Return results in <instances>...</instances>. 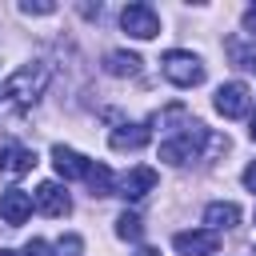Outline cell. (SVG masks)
I'll list each match as a JSON object with an SVG mask.
<instances>
[{"mask_svg":"<svg viewBox=\"0 0 256 256\" xmlns=\"http://www.w3.org/2000/svg\"><path fill=\"white\" fill-rule=\"evenodd\" d=\"M140 56L136 52H108V60H104V68H108V76H140Z\"/></svg>","mask_w":256,"mask_h":256,"instance_id":"obj_14","label":"cell"},{"mask_svg":"<svg viewBox=\"0 0 256 256\" xmlns=\"http://www.w3.org/2000/svg\"><path fill=\"white\" fill-rule=\"evenodd\" d=\"M148 140H152V124H120V128H112V136H108L112 152H140Z\"/></svg>","mask_w":256,"mask_h":256,"instance_id":"obj_11","label":"cell"},{"mask_svg":"<svg viewBox=\"0 0 256 256\" xmlns=\"http://www.w3.org/2000/svg\"><path fill=\"white\" fill-rule=\"evenodd\" d=\"M84 180H88L92 196H112V188H116V176H112V168H108V164H92Z\"/></svg>","mask_w":256,"mask_h":256,"instance_id":"obj_15","label":"cell"},{"mask_svg":"<svg viewBox=\"0 0 256 256\" xmlns=\"http://www.w3.org/2000/svg\"><path fill=\"white\" fill-rule=\"evenodd\" d=\"M28 216H32V196H28L24 188H8V192L0 196V220L16 228V224H24Z\"/></svg>","mask_w":256,"mask_h":256,"instance_id":"obj_12","label":"cell"},{"mask_svg":"<svg viewBox=\"0 0 256 256\" xmlns=\"http://www.w3.org/2000/svg\"><path fill=\"white\" fill-rule=\"evenodd\" d=\"M204 144H228V136H212L200 120H192V124H184L176 136H168V140L160 144V160H164V164H188L192 156H200Z\"/></svg>","mask_w":256,"mask_h":256,"instance_id":"obj_2","label":"cell"},{"mask_svg":"<svg viewBox=\"0 0 256 256\" xmlns=\"http://www.w3.org/2000/svg\"><path fill=\"white\" fill-rule=\"evenodd\" d=\"M244 188H248V192L256 196V160H252V164L244 168Z\"/></svg>","mask_w":256,"mask_h":256,"instance_id":"obj_22","label":"cell"},{"mask_svg":"<svg viewBox=\"0 0 256 256\" xmlns=\"http://www.w3.org/2000/svg\"><path fill=\"white\" fill-rule=\"evenodd\" d=\"M52 164H56V172H60L64 180H84L88 168H92V160L80 156V152L68 148V144H52Z\"/></svg>","mask_w":256,"mask_h":256,"instance_id":"obj_9","label":"cell"},{"mask_svg":"<svg viewBox=\"0 0 256 256\" xmlns=\"http://www.w3.org/2000/svg\"><path fill=\"white\" fill-rule=\"evenodd\" d=\"M80 248H84V240H80L76 232H68V236L56 244V256H80Z\"/></svg>","mask_w":256,"mask_h":256,"instance_id":"obj_19","label":"cell"},{"mask_svg":"<svg viewBox=\"0 0 256 256\" xmlns=\"http://www.w3.org/2000/svg\"><path fill=\"white\" fill-rule=\"evenodd\" d=\"M48 80H52L48 64H44V60H32V64H20V68L4 80V88H0V92H4V100H8V104L28 108V104H36V100L44 96Z\"/></svg>","mask_w":256,"mask_h":256,"instance_id":"obj_1","label":"cell"},{"mask_svg":"<svg viewBox=\"0 0 256 256\" xmlns=\"http://www.w3.org/2000/svg\"><path fill=\"white\" fill-rule=\"evenodd\" d=\"M212 104H216V112H220L224 120H240V116H248V112H252V92H248V84L228 80V84H220V88H216Z\"/></svg>","mask_w":256,"mask_h":256,"instance_id":"obj_4","label":"cell"},{"mask_svg":"<svg viewBox=\"0 0 256 256\" xmlns=\"http://www.w3.org/2000/svg\"><path fill=\"white\" fill-rule=\"evenodd\" d=\"M140 256H160V252L156 248H140Z\"/></svg>","mask_w":256,"mask_h":256,"instance_id":"obj_24","label":"cell"},{"mask_svg":"<svg viewBox=\"0 0 256 256\" xmlns=\"http://www.w3.org/2000/svg\"><path fill=\"white\" fill-rule=\"evenodd\" d=\"M244 32H248V36H256V4H248V8H244Z\"/></svg>","mask_w":256,"mask_h":256,"instance_id":"obj_21","label":"cell"},{"mask_svg":"<svg viewBox=\"0 0 256 256\" xmlns=\"http://www.w3.org/2000/svg\"><path fill=\"white\" fill-rule=\"evenodd\" d=\"M20 12H24V16H52L56 4H52V0H20Z\"/></svg>","mask_w":256,"mask_h":256,"instance_id":"obj_18","label":"cell"},{"mask_svg":"<svg viewBox=\"0 0 256 256\" xmlns=\"http://www.w3.org/2000/svg\"><path fill=\"white\" fill-rule=\"evenodd\" d=\"M160 68H164V76H168L176 88H196V84H204V60H200L196 52L172 48V52L160 56Z\"/></svg>","mask_w":256,"mask_h":256,"instance_id":"obj_3","label":"cell"},{"mask_svg":"<svg viewBox=\"0 0 256 256\" xmlns=\"http://www.w3.org/2000/svg\"><path fill=\"white\" fill-rule=\"evenodd\" d=\"M248 256H256V248H252V252H248Z\"/></svg>","mask_w":256,"mask_h":256,"instance_id":"obj_26","label":"cell"},{"mask_svg":"<svg viewBox=\"0 0 256 256\" xmlns=\"http://www.w3.org/2000/svg\"><path fill=\"white\" fill-rule=\"evenodd\" d=\"M120 28H124L128 36H136V40H152V36L160 32V16H156L152 4H128V8L120 12Z\"/></svg>","mask_w":256,"mask_h":256,"instance_id":"obj_5","label":"cell"},{"mask_svg":"<svg viewBox=\"0 0 256 256\" xmlns=\"http://www.w3.org/2000/svg\"><path fill=\"white\" fill-rule=\"evenodd\" d=\"M116 236H120V240H140V236H144V220H140L136 212H120V216H116Z\"/></svg>","mask_w":256,"mask_h":256,"instance_id":"obj_16","label":"cell"},{"mask_svg":"<svg viewBox=\"0 0 256 256\" xmlns=\"http://www.w3.org/2000/svg\"><path fill=\"white\" fill-rule=\"evenodd\" d=\"M156 188V168H148V164H140V168H128L120 180H116V188H112V196H124V200H144L148 192Z\"/></svg>","mask_w":256,"mask_h":256,"instance_id":"obj_7","label":"cell"},{"mask_svg":"<svg viewBox=\"0 0 256 256\" xmlns=\"http://www.w3.org/2000/svg\"><path fill=\"white\" fill-rule=\"evenodd\" d=\"M32 208L44 212V216H68V212H72V196H68L56 180H44V184L32 192Z\"/></svg>","mask_w":256,"mask_h":256,"instance_id":"obj_8","label":"cell"},{"mask_svg":"<svg viewBox=\"0 0 256 256\" xmlns=\"http://www.w3.org/2000/svg\"><path fill=\"white\" fill-rule=\"evenodd\" d=\"M172 248L180 256H216L220 232H212V228H188V232H176L172 236Z\"/></svg>","mask_w":256,"mask_h":256,"instance_id":"obj_6","label":"cell"},{"mask_svg":"<svg viewBox=\"0 0 256 256\" xmlns=\"http://www.w3.org/2000/svg\"><path fill=\"white\" fill-rule=\"evenodd\" d=\"M32 168H36V152H32V148H24V144H16V140L0 144V172H4V176H24V172H32Z\"/></svg>","mask_w":256,"mask_h":256,"instance_id":"obj_10","label":"cell"},{"mask_svg":"<svg viewBox=\"0 0 256 256\" xmlns=\"http://www.w3.org/2000/svg\"><path fill=\"white\" fill-rule=\"evenodd\" d=\"M0 256H16V252H8V248H0Z\"/></svg>","mask_w":256,"mask_h":256,"instance_id":"obj_25","label":"cell"},{"mask_svg":"<svg viewBox=\"0 0 256 256\" xmlns=\"http://www.w3.org/2000/svg\"><path fill=\"white\" fill-rule=\"evenodd\" d=\"M204 224H208L212 232H220V228H236V224H240V208H236L232 200H212V204L204 208Z\"/></svg>","mask_w":256,"mask_h":256,"instance_id":"obj_13","label":"cell"},{"mask_svg":"<svg viewBox=\"0 0 256 256\" xmlns=\"http://www.w3.org/2000/svg\"><path fill=\"white\" fill-rule=\"evenodd\" d=\"M228 52H232L236 68H256V48H244L240 40H232V44H228Z\"/></svg>","mask_w":256,"mask_h":256,"instance_id":"obj_17","label":"cell"},{"mask_svg":"<svg viewBox=\"0 0 256 256\" xmlns=\"http://www.w3.org/2000/svg\"><path fill=\"white\" fill-rule=\"evenodd\" d=\"M248 136H252V144H256V116H252V124H248Z\"/></svg>","mask_w":256,"mask_h":256,"instance_id":"obj_23","label":"cell"},{"mask_svg":"<svg viewBox=\"0 0 256 256\" xmlns=\"http://www.w3.org/2000/svg\"><path fill=\"white\" fill-rule=\"evenodd\" d=\"M24 256H52V248H48V240H40V236H36V240H28V244H24Z\"/></svg>","mask_w":256,"mask_h":256,"instance_id":"obj_20","label":"cell"}]
</instances>
